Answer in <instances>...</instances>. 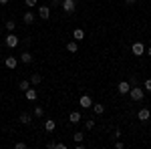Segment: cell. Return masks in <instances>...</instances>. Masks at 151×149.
<instances>
[{
  "instance_id": "6da1fadb",
  "label": "cell",
  "mask_w": 151,
  "mask_h": 149,
  "mask_svg": "<svg viewBox=\"0 0 151 149\" xmlns=\"http://www.w3.org/2000/svg\"><path fill=\"white\" fill-rule=\"evenodd\" d=\"M143 95H145V93H143L141 87H135V85H133V87L129 89V97H131L133 101H141V99H143Z\"/></svg>"
},
{
  "instance_id": "7a4b0ae2",
  "label": "cell",
  "mask_w": 151,
  "mask_h": 149,
  "mask_svg": "<svg viewBox=\"0 0 151 149\" xmlns=\"http://www.w3.org/2000/svg\"><path fill=\"white\" fill-rule=\"evenodd\" d=\"M60 8L67 12V14H73L75 8H77V2H75V0H63V2H60Z\"/></svg>"
},
{
  "instance_id": "3957f363",
  "label": "cell",
  "mask_w": 151,
  "mask_h": 149,
  "mask_svg": "<svg viewBox=\"0 0 151 149\" xmlns=\"http://www.w3.org/2000/svg\"><path fill=\"white\" fill-rule=\"evenodd\" d=\"M4 42H6V46H8V48H16V46L20 45V40H18V36L14 35V32H10V35L6 36V38H4Z\"/></svg>"
},
{
  "instance_id": "277c9868",
  "label": "cell",
  "mask_w": 151,
  "mask_h": 149,
  "mask_svg": "<svg viewBox=\"0 0 151 149\" xmlns=\"http://www.w3.org/2000/svg\"><path fill=\"white\" fill-rule=\"evenodd\" d=\"M131 53H133L135 57L145 55V46H143V42H133V46H131Z\"/></svg>"
},
{
  "instance_id": "5b68a950",
  "label": "cell",
  "mask_w": 151,
  "mask_h": 149,
  "mask_svg": "<svg viewBox=\"0 0 151 149\" xmlns=\"http://www.w3.org/2000/svg\"><path fill=\"white\" fill-rule=\"evenodd\" d=\"M149 117H151V111H149V109H141L139 113H137V119H139L141 123H147V121H149Z\"/></svg>"
},
{
  "instance_id": "8992f818",
  "label": "cell",
  "mask_w": 151,
  "mask_h": 149,
  "mask_svg": "<svg viewBox=\"0 0 151 149\" xmlns=\"http://www.w3.org/2000/svg\"><path fill=\"white\" fill-rule=\"evenodd\" d=\"M129 89H131V85H129V81H121L119 85H117V91L121 93V95H127Z\"/></svg>"
},
{
  "instance_id": "52a82bcc",
  "label": "cell",
  "mask_w": 151,
  "mask_h": 149,
  "mask_svg": "<svg viewBox=\"0 0 151 149\" xmlns=\"http://www.w3.org/2000/svg\"><path fill=\"white\" fill-rule=\"evenodd\" d=\"M38 16H40L42 20H48V16H50V6H40V8H38Z\"/></svg>"
},
{
  "instance_id": "ba28073f",
  "label": "cell",
  "mask_w": 151,
  "mask_h": 149,
  "mask_svg": "<svg viewBox=\"0 0 151 149\" xmlns=\"http://www.w3.org/2000/svg\"><path fill=\"white\" fill-rule=\"evenodd\" d=\"M81 107L83 109H91V107H93V101H91L89 95H83L81 97Z\"/></svg>"
},
{
  "instance_id": "9c48e42d",
  "label": "cell",
  "mask_w": 151,
  "mask_h": 149,
  "mask_svg": "<svg viewBox=\"0 0 151 149\" xmlns=\"http://www.w3.org/2000/svg\"><path fill=\"white\" fill-rule=\"evenodd\" d=\"M24 97H26L28 101H36L38 93H36V89H32V87H30V89H26V91H24Z\"/></svg>"
},
{
  "instance_id": "30bf717a",
  "label": "cell",
  "mask_w": 151,
  "mask_h": 149,
  "mask_svg": "<svg viewBox=\"0 0 151 149\" xmlns=\"http://www.w3.org/2000/svg\"><path fill=\"white\" fill-rule=\"evenodd\" d=\"M81 119H83V117H81V113H79V111H73V113L69 115V121L73 123V125H77V123H81Z\"/></svg>"
},
{
  "instance_id": "8fae6325",
  "label": "cell",
  "mask_w": 151,
  "mask_h": 149,
  "mask_svg": "<svg viewBox=\"0 0 151 149\" xmlns=\"http://www.w3.org/2000/svg\"><path fill=\"white\" fill-rule=\"evenodd\" d=\"M73 38H75L77 42H81L83 38H85V30H83V28H75V30H73Z\"/></svg>"
},
{
  "instance_id": "7c38bea8",
  "label": "cell",
  "mask_w": 151,
  "mask_h": 149,
  "mask_svg": "<svg viewBox=\"0 0 151 149\" xmlns=\"http://www.w3.org/2000/svg\"><path fill=\"white\" fill-rule=\"evenodd\" d=\"M45 129H47V133H52V131L57 129V123H55V119H47V121H45Z\"/></svg>"
},
{
  "instance_id": "4fadbf2b",
  "label": "cell",
  "mask_w": 151,
  "mask_h": 149,
  "mask_svg": "<svg viewBox=\"0 0 151 149\" xmlns=\"http://www.w3.org/2000/svg\"><path fill=\"white\" fill-rule=\"evenodd\" d=\"M20 60H22L24 65H30V63H32V53H28V50H24L22 55H20Z\"/></svg>"
},
{
  "instance_id": "5bb4252c",
  "label": "cell",
  "mask_w": 151,
  "mask_h": 149,
  "mask_svg": "<svg viewBox=\"0 0 151 149\" xmlns=\"http://www.w3.org/2000/svg\"><path fill=\"white\" fill-rule=\"evenodd\" d=\"M91 109H93L95 115H103L105 113V105L103 103H93V107H91Z\"/></svg>"
},
{
  "instance_id": "9a60e30c",
  "label": "cell",
  "mask_w": 151,
  "mask_h": 149,
  "mask_svg": "<svg viewBox=\"0 0 151 149\" xmlns=\"http://www.w3.org/2000/svg\"><path fill=\"white\" fill-rule=\"evenodd\" d=\"M20 123H22V125H30V123H32V115L30 113H22L20 115Z\"/></svg>"
},
{
  "instance_id": "2e32d148",
  "label": "cell",
  "mask_w": 151,
  "mask_h": 149,
  "mask_svg": "<svg viewBox=\"0 0 151 149\" xmlns=\"http://www.w3.org/2000/svg\"><path fill=\"white\" fill-rule=\"evenodd\" d=\"M4 65H6V69H16V57H6Z\"/></svg>"
},
{
  "instance_id": "e0dca14e",
  "label": "cell",
  "mask_w": 151,
  "mask_h": 149,
  "mask_svg": "<svg viewBox=\"0 0 151 149\" xmlns=\"http://www.w3.org/2000/svg\"><path fill=\"white\" fill-rule=\"evenodd\" d=\"M35 18H36V16H35V14H32L30 10H28V12H24V16H22V20H24L26 24H32V22H35Z\"/></svg>"
},
{
  "instance_id": "ac0fdd59",
  "label": "cell",
  "mask_w": 151,
  "mask_h": 149,
  "mask_svg": "<svg viewBox=\"0 0 151 149\" xmlns=\"http://www.w3.org/2000/svg\"><path fill=\"white\" fill-rule=\"evenodd\" d=\"M67 50H69V53H77V50H79L77 40H70V42H67Z\"/></svg>"
},
{
  "instance_id": "d6986e66",
  "label": "cell",
  "mask_w": 151,
  "mask_h": 149,
  "mask_svg": "<svg viewBox=\"0 0 151 149\" xmlns=\"http://www.w3.org/2000/svg\"><path fill=\"white\" fill-rule=\"evenodd\" d=\"M30 87H32V85H30V81H26V79H24V81H20V83H18V89H20V91H26V89H30Z\"/></svg>"
},
{
  "instance_id": "ffe728a7",
  "label": "cell",
  "mask_w": 151,
  "mask_h": 149,
  "mask_svg": "<svg viewBox=\"0 0 151 149\" xmlns=\"http://www.w3.org/2000/svg\"><path fill=\"white\" fill-rule=\"evenodd\" d=\"M40 81H42V77H40L38 73H35V75L30 77V85H40Z\"/></svg>"
},
{
  "instance_id": "44dd1931",
  "label": "cell",
  "mask_w": 151,
  "mask_h": 149,
  "mask_svg": "<svg viewBox=\"0 0 151 149\" xmlns=\"http://www.w3.org/2000/svg\"><path fill=\"white\" fill-rule=\"evenodd\" d=\"M14 28H16V22H14V20H6V30H8V32H12Z\"/></svg>"
},
{
  "instance_id": "7402d4cb",
  "label": "cell",
  "mask_w": 151,
  "mask_h": 149,
  "mask_svg": "<svg viewBox=\"0 0 151 149\" xmlns=\"http://www.w3.org/2000/svg\"><path fill=\"white\" fill-rule=\"evenodd\" d=\"M45 115V109L42 107H35V117H42Z\"/></svg>"
},
{
  "instance_id": "603a6c76",
  "label": "cell",
  "mask_w": 151,
  "mask_h": 149,
  "mask_svg": "<svg viewBox=\"0 0 151 149\" xmlns=\"http://www.w3.org/2000/svg\"><path fill=\"white\" fill-rule=\"evenodd\" d=\"M85 127H87V129L91 131V129L95 127V121H93V119H87V121H85Z\"/></svg>"
},
{
  "instance_id": "cb8c5ba5",
  "label": "cell",
  "mask_w": 151,
  "mask_h": 149,
  "mask_svg": "<svg viewBox=\"0 0 151 149\" xmlns=\"http://www.w3.org/2000/svg\"><path fill=\"white\" fill-rule=\"evenodd\" d=\"M73 137H75V141H77V143H81V141H83V137H85V135H83L81 131H77V133H75Z\"/></svg>"
},
{
  "instance_id": "d4e9b609",
  "label": "cell",
  "mask_w": 151,
  "mask_h": 149,
  "mask_svg": "<svg viewBox=\"0 0 151 149\" xmlns=\"http://www.w3.org/2000/svg\"><path fill=\"white\" fill-rule=\"evenodd\" d=\"M36 2H38V0H24V4H26V6H30V8L36 6Z\"/></svg>"
},
{
  "instance_id": "484cf974",
  "label": "cell",
  "mask_w": 151,
  "mask_h": 149,
  "mask_svg": "<svg viewBox=\"0 0 151 149\" xmlns=\"http://www.w3.org/2000/svg\"><path fill=\"white\" fill-rule=\"evenodd\" d=\"M143 87H145V91H149V93H151V79L145 81V85H143Z\"/></svg>"
},
{
  "instance_id": "4316f807",
  "label": "cell",
  "mask_w": 151,
  "mask_h": 149,
  "mask_svg": "<svg viewBox=\"0 0 151 149\" xmlns=\"http://www.w3.org/2000/svg\"><path fill=\"white\" fill-rule=\"evenodd\" d=\"M14 147H16V149H26V143H22V141H18V143H16Z\"/></svg>"
},
{
  "instance_id": "83f0119b",
  "label": "cell",
  "mask_w": 151,
  "mask_h": 149,
  "mask_svg": "<svg viewBox=\"0 0 151 149\" xmlns=\"http://www.w3.org/2000/svg\"><path fill=\"white\" fill-rule=\"evenodd\" d=\"M60 2H63V0H50V4H52V6H60Z\"/></svg>"
},
{
  "instance_id": "f1b7e54d",
  "label": "cell",
  "mask_w": 151,
  "mask_h": 149,
  "mask_svg": "<svg viewBox=\"0 0 151 149\" xmlns=\"http://www.w3.org/2000/svg\"><path fill=\"white\" fill-rule=\"evenodd\" d=\"M48 149H57V143L55 141H48Z\"/></svg>"
},
{
  "instance_id": "f546056e",
  "label": "cell",
  "mask_w": 151,
  "mask_h": 149,
  "mask_svg": "<svg viewBox=\"0 0 151 149\" xmlns=\"http://www.w3.org/2000/svg\"><path fill=\"white\" fill-rule=\"evenodd\" d=\"M135 2H137V0H125V4H127V6H133Z\"/></svg>"
},
{
  "instance_id": "4dcf8cb0",
  "label": "cell",
  "mask_w": 151,
  "mask_h": 149,
  "mask_svg": "<svg viewBox=\"0 0 151 149\" xmlns=\"http://www.w3.org/2000/svg\"><path fill=\"white\" fill-rule=\"evenodd\" d=\"M147 57L151 58V46H149V48H147Z\"/></svg>"
},
{
  "instance_id": "1f68e13d",
  "label": "cell",
  "mask_w": 151,
  "mask_h": 149,
  "mask_svg": "<svg viewBox=\"0 0 151 149\" xmlns=\"http://www.w3.org/2000/svg\"><path fill=\"white\" fill-rule=\"evenodd\" d=\"M0 4H8V0H0Z\"/></svg>"
}]
</instances>
